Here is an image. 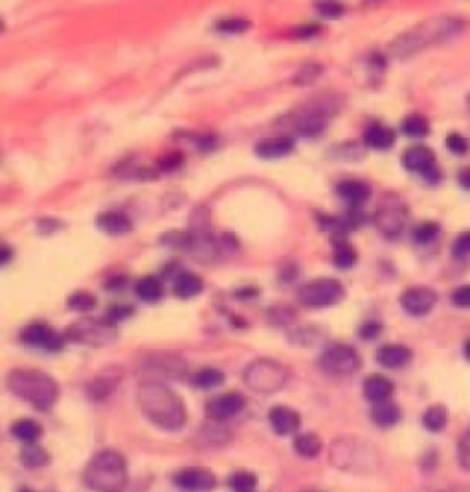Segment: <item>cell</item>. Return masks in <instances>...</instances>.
I'll return each mask as SVG.
<instances>
[{"label":"cell","mask_w":470,"mask_h":492,"mask_svg":"<svg viewBox=\"0 0 470 492\" xmlns=\"http://www.w3.org/2000/svg\"><path fill=\"white\" fill-rule=\"evenodd\" d=\"M465 23L459 17H434L421 21L419 24L402 32L390 42V53L397 59H410L417 53L425 52L432 46L443 45L447 40L458 37L463 32Z\"/></svg>","instance_id":"obj_1"},{"label":"cell","mask_w":470,"mask_h":492,"mask_svg":"<svg viewBox=\"0 0 470 492\" xmlns=\"http://www.w3.org/2000/svg\"><path fill=\"white\" fill-rule=\"evenodd\" d=\"M138 406L149 423L167 432H177L188 421L184 401L177 391L158 380H145L138 386Z\"/></svg>","instance_id":"obj_2"},{"label":"cell","mask_w":470,"mask_h":492,"mask_svg":"<svg viewBox=\"0 0 470 492\" xmlns=\"http://www.w3.org/2000/svg\"><path fill=\"white\" fill-rule=\"evenodd\" d=\"M8 388L37 410H48L59 399V384L48 373L39 369H13L8 375Z\"/></svg>","instance_id":"obj_3"},{"label":"cell","mask_w":470,"mask_h":492,"mask_svg":"<svg viewBox=\"0 0 470 492\" xmlns=\"http://www.w3.org/2000/svg\"><path fill=\"white\" fill-rule=\"evenodd\" d=\"M85 483L96 492H121L127 485V463L114 450H103L90 459L85 469Z\"/></svg>","instance_id":"obj_4"},{"label":"cell","mask_w":470,"mask_h":492,"mask_svg":"<svg viewBox=\"0 0 470 492\" xmlns=\"http://www.w3.org/2000/svg\"><path fill=\"white\" fill-rule=\"evenodd\" d=\"M329 459L333 467L353 474H373L380 465L379 454L366 443L358 439L334 441L329 452Z\"/></svg>","instance_id":"obj_5"},{"label":"cell","mask_w":470,"mask_h":492,"mask_svg":"<svg viewBox=\"0 0 470 492\" xmlns=\"http://www.w3.org/2000/svg\"><path fill=\"white\" fill-rule=\"evenodd\" d=\"M243 378L248 388L258 393H275L288 382V369L280 362L259 358L248 364Z\"/></svg>","instance_id":"obj_6"},{"label":"cell","mask_w":470,"mask_h":492,"mask_svg":"<svg viewBox=\"0 0 470 492\" xmlns=\"http://www.w3.org/2000/svg\"><path fill=\"white\" fill-rule=\"evenodd\" d=\"M408 204L401 195L386 193L373 215V223L379 234L386 239H397L404 232L408 223Z\"/></svg>","instance_id":"obj_7"},{"label":"cell","mask_w":470,"mask_h":492,"mask_svg":"<svg viewBox=\"0 0 470 492\" xmlns=\"http://www.w3.org/2000/svg\"><path fill=\"white\" fill-rule=\"evenodd\" d=\"M345 298V286L334 278H318L298 291V299L309 309H325Z\"/></svg>","instance_id":"obj_8"},{"label":"cell","mask_w":470,"mask_h":492,"mask_svg":"<svg viewBox=\"0 0 470 492\" xmlns=\"http://www.w3.org/2000/svg\"><path fill=\"white\" fill-rule=\"evenodd\" d=\"M118 336L116 327L110 321L92 320V318H81L69 327L66 340L75 343H86L92 347H105L112 343Z\"/></svg>","instance_id":"obj_9"},{"label":"cell","mask_w":470,"mask_h":492,"mask_svg":"<svg viewBox=\"0 0 470 492\" xmlns=\"http://www.w3.org/2000/svg\"><path fill=\"white\" fill-rule=\"evenodd\" d=\"M320 367L327 375L347 377L362 367L360 353L347 343H333L320 356Z\"/></svg>","instance_id":"obj_10"},{"label":"cell","mask_w":470,"mask_h":492,"mask_svg":"<svg viewBox=\"0 0 470 492\" xmlns=\"http://www.w3.org/2000/svg\"><path fill=\"white\" fill-rule=\"evenodd\" d=\"M401 307L410 316H426L437 304V292L430 286H408L401 294Z\"/></svg>","instance_id":"obj_11"},{"label":"cell","mask_w":470,"mask_h":492,"mask_svg":"<svg viewBox=\"0 0 470 492\" xmlns=\"http://www.w3.org/2000/svg\"><path fill=\"white\" fill-rule=\"evenodd\" d=\"M23 340L28 347H39L45 351H59L63 347L64 338L53 331L46 323H32L21 332Z\"/></svg>","instance_id":"obj_12"},{"label":"cell","mask_w":470,"mask_h":492,"mask_svg":"<svg viewBox=\"0 0 470 492\" xmlns=\"http://www.w3.org/2000/svg\"><path fill=\"white\" fill-rule=\"evenodd\" d=\"M175 483L178 489L186 492H210L215 489L217 480L212 470L204 467H190V469L180 470L175 476Z\"/></svg>","instance_id":"obj_13"},{"label":"cell","mask_w":470,"mask_h":492,"mask_svg":"<svg viewBox=\"0 0 470 492\" xmlns=\"http://www.w3.org/2000/svg\"><path fill=\"white\" fill-rule=\"evenodd\" d=\"M245 397L241 393H223V395L215 397L213 401L208 402L206 413L208 417L212 419L213 423H224L228 419L235 417L237 413L245 408Z\"/></svg>","instance_id":"obj_14"},{"label":"cell","mask_w":470,"mask_h":492,"mask_svg":"<svg viewBox=\"0 0 470 492\" xmlns=\"http://www.w3.org/2000/svg\"><path fill=\"white\" fill-rule=\"evenodd\" d=\"M402 167L412 173H426L436 166V153L428 145H412L402 153Z\"/></svg>","instance_id":"obj_15"},{"label":"cell","mask_w":470,"mask_h":492,"mask_svg":"<svg viewBox=\"0 0 470 492\" xmlns=\"http://www.w3.org/2000/svg\"><path fill=\"white\" fill-rule=\"evenodd\" d=\"M296 149V142L293 136H275V138H264L253 147L256 155L263 160H277V158H285L293 151Z\"/></svg>","instance_id":"obj_16"},{"label":"cell","mask_w":470,"mask_h":492,"mask_svg":"<svg viewBox=\"0 0 470 492\" xmlns=\"http://www.w3.org/2000/svg\"><path fill=\"white\" fill-rule=\"evenodd\" d=\"M336 193H338V197L345 204H349L351 208L358 210L362 204H366V202L369 201V197H371V186L364 182V180H353V178H351V180H342V182H338Z\"/></svg>","instance_id":"obj_17"},{"label":"cell","mask_w":470,"mask_h":492,"mask_svg":"<svg viewBox=\"0 0 470 492\" xmlns=\"http://www.w3.org/2000/svg\"><path fill=\"white\" fill-rule=\"evenodd\" d=\"M377 362H379L382 367H388V369H401V367L408 366L413 358V351L402 343H388V345H382L377 355H375Z\"/></svg>","instance_id":"obj_18"},{"label":"cell","mask_w":470,"mask_h":492,"mask_svg":"<svg viewBox=\"0 0 470 492\" xmlns=\"http://www.w3.org/2000/svg\"><path fill=\"white\" fill-rule=\"evenodd\" d=\"M270 426L277 435H290L298 432L301 417L296 410L288 406H274L269 413Z\"/></svg>","instance_id":"obj_19"},{"label":"cell","mask_w":470,"mask_h":492,"mask_svg":"<svg viewBox=\"0 0 470 492\" xmlns=\"http://www.w3.org/2000/svg\"><path fill=\"white\" fill-rule=\"evenodd\" d=\"M393 382L384 375H369V377L362 382V391L367 401L373 404H379V402L390 401V397L393 395Z\"/></svg>","instance_id":"obj_20"},{"label":"cell","mask_w":470,"mask_h":492,"mask_svg":"<svg viewBox=\"0 0 470 492\" xmlns=\"http://www.w3.org/2000/svg\"><path fill=\"white\" fill-rule=\"evenodd\" d=\"M333 263L342 270L353 269L358 263V250L345 239V235H333Z\"/></svg>","instance_id":"obj_21"},{"label":"cell","mask_w":470,"mask_h":492,"mask_svg":"<svg viewBox=\"0 0 470 492\" xmlns=\"http://www.w3.org/2000/svg\"><path fill=\"white\" fill-rule=\"evenodd\" d=\"M364 143L375 151H388L395 143V131L384 123H373L364 132Z\"/></svg>","instance_id":"obj_22"},{"label":"cell","mask_w":470,"mask_h":492,"mask_svg":"<svg viewBox=\"0 0 470 492\" xmlns=\"http://www.w3.org/2000/svg\"><path fill=\"white\" fill-rule=\"evenodd\" d=\"M96 224L101 232L109 235H125L132 230L131 219L127 217L125 213L120 212H107L101 213L98 219H96Z\"/></svg>","instance_id":"obj_23"},{"label":"cell","mask_w":470,"mask_h":492,"mask_svg":"<svg viewBox=\"0 0 470 492\" xmlns=\"http://www.w3.org/2000/svg\"><path fill=\"white\" fill-rule=\"evenodd\" d=\"M371 419L373 423L380 426V428H391V426H395V424L399 423V419H401V408L391 401L373 404Z\"/></svg>","instance_id":"obj_24"},{"label":"cell","mask_w":470,"mask_h":492,"mask_svg":"<svg viewBox=\"0 0 470 492\" xmlns=\"http://www.w3.org/2000/svg\"><path fill=\"white\" fill-rule=\"evenodd\" d=\"M202 288H204L202 280L199 275L191 274V272L178 274L177 280H175V285H173V291H175V294H177L180 299L195 298L197 294H201Z\"/></svg>","instance_id":"obj_25"},{"label":"cell","mask_w":470,"mask_h":492,"mask_svg":"<svg viewBox=\"0 0 470 492\" xmlns=\"http://www.w3.org/2000/svg\"><path fill=\"white\" fill-rule=\"evenodd\" d=\"M401 131L406 134L408 138H413V140H423L430 134V121L428 118L419 112H413V114H408L401 123Z\"/></svg>","instance_id":"obj_26"},{"label":"cell","mask_w":470,"mask_h":492,"mask_svg":"<svg viewBox=\"0 0 470 492\" xmlns=\"http://www.w3.org/2000/svg\"><path fill=\"white\" fill-rule=\"evenodd\" d=\"M21 461L26 469H40L50 463V454L46 452V448L35 445V443H28L26 447L21 450Z\"/></svg>","instance_id":"obj_27"},{"label":"cell","mask_w":470,"mask_h":492,"mask_svg":"<svg viewBox=\"0 0 470 492\" xmlns=\"http://www.w3.org/2000/svg\"><path fill=\"white\" fill-rule=\"evenodd\" d=\"M136 294L138 298L144 299L147 304H153V302H158V299L164 296V286H162V281L155 275H145L142 280L138 281L136 285Z\"/></svg>","instance_id":"obj_28"},{"label":"cell","mask_w":470,"mask_h":492,"mask_svg":"<svg viewBox=\"0 0 470 492\" xmlns=\"http://www.w3.org/2000/svg\"><path fill=\"white\" fill-rule=\"evenodd\" d=\"M12 434L15 439L28 445V443H35L42 435V426L32 421V419H18L17 423L12 426Z\"/></svg>","instance_id":"obj_29"},{"label":"cell","mask_w":470,"mask_h":492,"mask_svg":"<svg viewBox=\"0 0 470 492\" xmlns=\"http://www.w3.org/2000/svg\"><path fill=\"white\" fill-rule=\"evenodd\" d=\"M294 448L296 452L301 456V458H316L318 454L321 452V439L312 432H307V434H298L296 439H294Z\"/></svg>","instance_id":"obj_30"},{"label":"cell","mask_w":470,"mask_h":492,"mask_svg":"<svg viewBox=\"0 0 470 492\" xmlns=\"http://www.w3.org/2000/svg\"><path fill=\"white\" fill-rule=\"evenodd\" d=\"M118 386V378L116 377H107L105 373H101L98 378H94L88 386V397L92 401H105L107 397L114 391V388Z\"/></svg>","instance_id":"obj_31"},{"label":"cell","mask_w":470,"mask_h":492,"mask_svg":"<svg viewBox=\"0 0 470 492\" xmlns=\"http://www.w3.org/2000/svg\"><path fill=\"white\" fill-rule=\"evenodd\" d=\"M448 423V412L447 408L441 406V404H434L423 413V426H425L428 432H441L445 430Z\"/></svg>","instance_id":"obj_32"},{"label":"cell","mask_w":470,"mask_h":492,"mask_svg":"<svg viewBox=\"0 0 470 492\" xmlns=\"http://www.w3.org/2000/svg\"><path fill=\"white\" fill-rule=\"evenodd\" d=\"M224 373L215 369V367H204L199 373L193 375V386L199 389H215L223 386Z\"/></svg>","instance_id":"obj_33"},{"label":"cell","mask_w":470,"mask_h":492,"mask_svg":"<svg viewBox=\"0 0 470 492\" xmlns=\"http://www.w3.org/2000/svg\"><path fill=\"white\" fill-rule=\"evenodd\" d=\"M439 234H441V226L436 221H425L413 230V241L421 246L430 245L439 237Z\"/></svg>","instance_id":"obj_34"},{"label":"cell","mask_w":470,"mask_h":492,"mask_svg":"<svg viewBox=\"0 0 470 492\" xmlns=\"http://www.w3.org/2000/svg\"><path fill=\"white\" fill-rule=\"evenodd\" d=\"M190 228L193 237H204L210 235V228H212V221H210V213L206 208H197L193 215L190 219Z\"/></svg>","instance_id":"obj_35"},{"label":"cell","mask_w":470,"mask_h":492,"mask_svg":"<svg viewBox=\"0 0 470 492\" xmlns=\"http://www.w3.org/2000/svg\"><path fill=\"white\" fill-rule=\"evenodd\" d=\"M69 307L72 310H77V312H88L96 307V298L86 291L74 292L69 298Z\"/></svg>","instance_id":"obj_36"},{"label":"cell","mask_w":470,"mask_h":492,"mask_svg":"<svg viewBox=\"0 0 470 492\" xmlns=\"http://www.w3.org/2000/svg\"><path fill=\"white\" fill-rule=\"evenodd\" d=\"M230 487L234 489V492H253L258 487V478L252 472H237L232 476Z\"/></svg>","instance_id":"obj_37"},{"label":"cell","mask_w":470,"mask_h":492,"mask_svg":"<svg viewBox=\"0 0 470 492\" xmlns=\"http://www.w3.org/2000/svg\"><path fill=\"white\" fill-rule=\"evenodd\" d=\"M321 72H323V66H321V64H304V66L298 70V74L294 75V83H296V85H310V83H314V81L320 77Z\"/></svg>","instance_id":"obj_38"},{"label":"cell","mask_w":470,"mask_h":492,"mask_svg":"<svg viewBox=\"0 0 470 492\" xmlns=\"http://www.w3.org/2000/svg\"><path fill=\"white\" fill-rule=\"evenodd\" d=\"M450 252L456 259H465L470 256V230H465L454 239Z\"/></svg>","instance_id":"obj_39"},{"label":"cell","mask_w":470,"mask_h":492,"mask_svg":"<svg viewBox=\"0 0 470 492\" xmlns=\"http://www.w3.org/2000/svg\"><path fill=\"white\" fill-rule=\"evenodd\" d=\"M250 28V23L245 19H226V21H219L215 29L219 34H243Z\"/></svg>","instance_id":"obj_40"},{"label":"cell","mask_w":470,"mask_h":492,"mask_svg":"<svg viewBox=\"0 0 470 492\" xmlns=\"http://www.w3.org/2000/svg\"><path fill=\"white\" fill-rule=\"evenodd\" d=\"M447 143V149L452 153V155H458V156H463L469 153V140L463 136V134H459V132H450L445 140Z\"/></svg>","instance_id":"obj_41"},{"label":"cell","mask_w":470,"mask_h":492,"mask_svg":"<svg viewBox=\"0 0 470 492\" xmlns=\"http://www.w3.org/2000/svg\"><path fill=\"white\" fill-rule=\"evenodd\" d=\"M191 243H193V235L182 234V232H171L164 237V245L180 248V250H191Z\"/></svg>","instance_id":"obj_42"},{"label":"cell","mask_w":470,"mask_h":492,"mask_svg":"<svg viewBox=\"0 0 470 492\" xmlns=\"http://www.w3.org/2000/svg\"><path fill=\"white\" fill-rule=\"evenodd\" d=\"M458 461L461 469L470 474V432L461 435L458 443Z\"/></svg>","instance_id":"obj_43"},{"label":"cell","mask_w":470,"mask_h":492,"mask_svg":"<svg viewBox=\"0 0 470 492\" xmlns=\"http://www.w3.org/2000/svg\"><path fill=\"white\" fill-rule=\"evenodd\" d=\"M269 315L270 321L274 325H288V323H293L296 320V312L290 307H275V309L270 310Z\"/></svg>","instance_id":"obj_44"},{"label":"cell","mask_w":470,"mask_h":492,"mask_svg":"<svg viewBox=\"0 0 470 492\" xmlns=\"http://www.w3.org/2000/svg\"><path fill=\"white\" fill-rule=\"evenodd\" d=\"M316 10L323 19H340L345 13V6L338 2H320L316 4Z\"/></svg>","instance_id":"obj_45"},{"label":"cell","mask_w":470,"mask_h":492,"mask_svg":"<svg viewBox=\"0 0 470 492\" xmlns=\"http://www.w3.org/2000/svg\"><path fill=\"white\" fill-rule=\"evenodd\" d=\"M380 331H382V323L377 320H367L366 323H362V327L358 329V334H360L362 340H375L379 336Z\"/></svg>","instance_id":"obj_46"},{"label":"cell","mask_w":470,"mask_h":492,"mask_svg":"<svg viewBox=\"0 0 470 492\" xmlns=\"http://www.w3.org/2000/svg\"><path fill=\"white\" fill-rule=\"evenodd\" d=\"M452 304L463 309H470V285H461L452 292Z\"/></svg>","instance_id":"obj_47"},{"label":"cell","mask_w":470,"mask_h":492,"mask_svg":"<svg viewBox=\"0 0 470 492\" xmlns=\"http://www.w3.org/2000/svg\"><path fill=\"white\" fill-rule=\"evenodd\" d=\"M321 32V26L320 24H301L296 28L294 35L298 37V39H312L316 35Z\"/></svg>","instance_id":"obj_48"},{"label":"cell","mask_w":470,"mask_h":492,"mask_svg":"<svg viewBox=\"0 0 470 492\" xmlns=\"http://www.w3.org/2000/svg\"><path fill=\"white\" fill-rule=\"evenodd\" d=\"M129 315H132L131 307H112L109 310V318H112V320H123Z\"/></svg>","instance_id":"obj_49"},{"label":"cell","mask_w":470,"mask_h":492,"mask_svg":"<svg viewBox=\"0 0 470 492\" xmlns=\"http://www.w3.org/2000/svg\"><path fill=\"white\" fill-rule=\"evenodd\" d=\"M423 177H425L426 182L439 184V180H443V173H441V169H439V167L434 166L432 169H428L426 173H423Z\"/></svg>","instance_id":"obj_50"},{"label":"cell","mask_w":470,"mask_h":492,"mask_svg":"<svg viewBox=\"0 0 470 492\" xmlns=\"http://www.w3.org/2000/svg\"><path fill=\"white\" fill-rule=\"evenodd\" d=\"M458 182L461 188L467 189V191H470V167H465V169H461V171H459Z\"/></svg>","instance_id":"obj_51"},{"label":"cell","mask_w":470,"mask_h":492,"mask_svg":"<svg viewBox=\"0 0 470 492\" xmlns=\"http://www.w3.org/2000/svg\"><path fill=\"white\" fill-rule=\"evenodd\" d=\"M180 162H182V158H180V156L171 155V156H167L166 160H162V167H164V169H173V167H177Z\"/></svg>","instance_id":"obj_52"},{"label":"cell","mask_w":470,"mask_h":492,"mask_svg":"<svg viewBox=\"0 0 470 492\" xmlns=\"http://www.w3.org/2000/svg\"><path fill=\"white\" fill-rule=\"evenodd\" d=\"M12 259V250L8 246H0V265L8 263Z\"/></svg>","instance_id":"obj_53"},{"label":"cell","mask_w":470,"mask_h":492,"mask_svg":"<svg viewBox=\"0 0 470 492\" xmlns=\"http://www.w3.org/2000/svg\"><path fill=\"white\" fill-rule=\"evenodd\" d=\"M423 492H439V491H423ZM441 492H470V485H458V487H452V489H448V491H441Z\"/></svg>","instance_id":"obj_54"},{"label":"cell","mask_w":470,"mask_h":492,"mask_svg":"<svg viewBox=\"0 0 470 492\" xmlns=\"http://www.w3.org/2000/svg\"><path fill=\"white\" fill-rule=\"evenodd\" d=\"M463 353H465V358L470 362V338L465 342V347H463Z\"/></svg>","instance_id":"obj_55"},{"label":"cell","mask_w":470,"mask_h":492,"mask_svg":"<svg viewBox=\"0 0 470 492\" xmlns=\"http://www.w3.org/2000/svg\"><path fill=\"white\" fill-rule=\"evenodd\" d=\"M18 492H35V491H32V489H28V487H23V489H21V491H18Z\"/></svg>","instance_id":"obj_56"},{"label":"cell","mask_w":470,"mask_h":492,"mask_svg":"<svg viewBox=\"0 0 470 492\" xmlns=\"http://www.w3.org/2000/svg\"><path fill=\"white\" fill-rule=\"evenodd\" d=\"M467 109L470 110V92H469V94H467Z\"/></svg>","instance_id":"obj_57"},{"label":"cell","mask_w":470,"mask_h":492,"mask_svg":"<svg viewBox=\"0 0 470 492\" xmlns=\"http://www.w3.org/2000/svg\"><path fill=\"white\" fill-rule=\"evenodd\" d=\"M2 28H4V24H2V21H0V32H2Z\"/></svg>","instance_id":"obj_58"},{"label":"cell","mask_w":470,"mask_h":492,"mask_svg":"<svg viewBox=\"0 0 470 492\" xmlns=\"http://www.w3.org/2000/svg\"><path fill=\"white\" fill-rule=\"evenodd\" d=\"M312 492H321V491H312Z\"/></svg>","instance_id":"obj_59"}]
</instances>
